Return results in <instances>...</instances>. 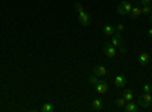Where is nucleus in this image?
Segmentation results:
<instances>
[{"mask_svg":"<svg viewBox=\"0 0 152 112\" xmlns=\"http://www.w3.org/2000/svg\"><path fill=\"white\" fill-rule=\"evenodd\" d=\"M111 44L116 47L122 55L128 53V48H126V46H125V41H123V38H122V33H119V32L114 33V35L111 36Z\"/></svg>","mask_w":152,"mask_h":112,"instance_id":"obj_1","label":"nucleus"},{"mask_svg":"<svg viewBox=\"0 0 152 112\" xmlns=\"http://www.w3.org/2000/svg\"><path fill=\"white\" fill-rule=\"evenodd\" d=\"M132 6H134V5L129 2V0H123V2H120V3L117 5L116 11H117V14H120V15H129Z\"/></svg>","mask_w":152,"mask_h":112,"instance_id":"obj_2","label":"nucleus"},{"mask_svg":"<svg viewBox=\"0 0 152 112\" xmlns=\"http://www.w3.org/2000/svg\"><path fill=\"white\" fill-rule=\"evenodd\" d=\"M137 103L138 106H142V108H149L152 105V94L151 92H143L142 95H138L137 97Z\"/></svg>","mask_w":152,"mask_h":112,"instance_id":"obj_3","label":"nucleus"},{"mask_svg":"<svg viewBox=\"0 0 152 112\" xmlns=\"http://www.w3.org/2000/svg\"><path fill=\"white\" fill-rule=\"evenodd\" d=\"M104 53H105V56H107V58L113 59V58H116V56L119 55V50H117V48L114 47L111 43H107V44L104 46Z\"/></svg>","mask_w":152,"mask_h":112,"instance_id":"obj_4","label":"nucleus"},{"mask_svg":"<svg viewBox=\"0 0 152 112\" xmlns=\"http://www.w3.org/2000/svg\"><path fill=\"white\" fill-rule=\"evenodd\" d=\"M94 90H96V92H99V94H107L108 90H110V85H108L105 80H100V79H99V82L94 85Z\"/></svg>","mask_w":152,"mask_h":112,"instance_id":"obj_5","label":"nucleus"},{"mask_svg":"<svg viewBox=\"0 0 152 112\" xmlns=\"http://www.w3.org/2000/svg\"><path fill=\"white\" fill-rule=\"evenodd\" d=\"M93 73L96 74V76H99V77H107L108 76V68L105 65H96L93 68Z\"/></svg>","mask_w":152,"mask_h":112,"instance_id":"obj_6","label":"nucleus"},{"mask_svg":"<svg viewBox=\"0 0 152 112\" xmlns=\"http://www.w3.org/2000/svg\"><path fill=\"white\" fill-rule=\"evenodd\" d=\"M126 77L123 76V74H117L116 77H114V86H116V88H125V85H126Z\"/></svg>","mask_w":152,"mask_h":112,"instance_id":"obj_7","label":"nucleus"},{"mask_svg":"<svg viewBox=\"0 0 152 112\" xmlns=\"http://www.w3.org/2000/svg\"><path fill=\"white\" fill-rule=\"evenodd\" d=\"M78 20H79V23L82 24V26H88V24L91 23V15L88 14V12H82V14H79L78 15Z\"/></svg>","mask_w":152,"mask_h":112,"instance_id":"obj_8","label":"nucleus"},{"mask_svg":"<svg viewBox=\"0 0 152 112\" xmlns=\"http://www.w3.org/2000/svg\"><path fill=\"white\" fill-rule=\"evenodd\" d=\"M140 15H142V6H140V5L132 6V9H131V12H129V18L135 20L137 17H140Z\"/></svg>","mask_w":152,"mask_h":112,"instance_id":"obj_9","label":"nucleus"},{"mask_svg":"<svg viewBox=\"0 0 152 112\" xmlns=\"http://www.w3.org/2000/svg\"><path fill=\"white\" fill-rule=\"evenodd\" d=\"M149 61H151V56H149V53H146V52H142L140 55H138V62H140V65H148L149 64Z\"/></svg>","mask_w":152,"mask_h":112,"instance_id":"obj_10","label":"nucleus"},{"mask_svg":"<svg viewBox=\"0 0 152 112\" xmlns=\"http://www.w3.org/2000/svg\"><path fill=\"white\" fill-rule=\"evenodd\" d=\"M104 108V100L102 98H94V100L91 102V109L93 111H100Z\"/></svg>","mask_w":152,"mask_h":112,"instance_id":"obj_11","label":"nucleus"},{"mask_svg":"<svg viewBox=\"0 0 152 112\" xmlns=\"http://www.w3.org/2000/svg\"><path fill=\"white\" fill-rule=\"evenodd\" d=\"M125 111H126V112H137V111H138V103H134V100H132V102H126Z\"/></svg>","mask_w":152,"mask_h":112,"instance_id":"obj_12","label":"nucleus"},{"mask_svg":"<svg viewBox=\"0 0 152 112\" xmlns=\"http://www.w3.org/2000/svg\"><path fill=\"white\" fill-rule=\"evenodd\" d=\"M122 97L125 98L126 102H132V100H134V92H132L131 90H123Z\"/></svg>","mask_w":152,"mask_h":112,"instance_id":"obj_13","label":"nucleus"},{"mask_svg":"<svg viewBox=\"0 0 152 112\" xmlns=\"http://www.w3.org/2000/svg\"><path fill=\"white\" fill-rule=\"evenodd\" d=\"M104 33L107 36H113L114 33H116V27L111 26V24H105V26H104Z\"/></svg>","mask_w":152,"mask_h":112,"instance_id":"obj_14","label":"nucleus"},{"mask_svg":"<svg viewBox=\"0 0 152 112\" xmlns=\"http://www.w3.org/2000/svg\"><path fill=\"white\" fill-rule=\"evenodd\" d=\"M55 108H53V105L52 103H43L41 105V108H40V111L41 112H52Z\"/></svg>","mask_w":152,"mask_h":112,"instance_id":"obj_15","label":"nucleus"},{"mask_svg":"<svg viewBox=\"0 0 152 112\" xmlns=\"http://www.w3.org/2000/svg\"><path fill=\"white\" fill-rule=\"evenodd\" d=\"M99 82V76H96V74L93 73V74H90L88 76V83H93V85H96Z\"/></svg>","mask_w":152,"mask_h":112,"instance_id":"obj_16","label":"nucleus"},{"mask_svg":"<svg viewBox=\"0 0 152 112\" xmlns=\"http://www.w3.org/2000/svg\"><path fill=\"white\" fill-rule=\"evenodd\" d=\"M142 14L151 15V14H152V8H151L149 5H143V6H142Z\"/></svg>","mask_w":152,"mask_h":112,"instance_id":"obj_17","label":"nucleus"},{"mask_svg":"<svg viewBox=\"0 0 152 112\" xmlns=\"http://www.w3.org/2000/svg\"><path fill=\"white\" fill-rule=\"evenodd\" d=\"M116 105L119 106V108H125V105H126V100L123 97H119V98H116Z\"/></svg>","mask_w":152,"mask_h":112,"instance_id":"obj_18","label":"nucleus"},{"mask_svg":"<svg viewBox=\"0 0 152 112\" xmlns=\"http://www.w3.org/2000/svg\"><path fill=\"white\" fill-rule=\"evenodd\" d=\"M75 11H76V14H82V12H84V8H82V5L81 3H75Z\"/></svg>","mask_w":152,"mask_h":112,"instance_id":"obj_19","label":"nucleus"},{"mask_svg":"<svg viewBox=\"0 0 152 112\" xmlns=\"http://www.w3.org/2000/svg\"><path fill=\"white\" fill-rule=\"evenodd\" d=\"M114 27H116V32H119V33H123V32L126 30V27L123 26V24H122V23H119V24H117V26H114Z\"/></svg>","mask_w":152,"mask_h":112,"instance_id":"obj_20","label":"nucleus"},{"mask_svg":"<svg viewBox=\"0 0 152 112\" xmlns=\"http://www.w3.org/2000/svg\"><path fill=\"white\" fill-rule=\"evenodd\" d=\"M142 91H143V92H151V91H152V86H151L149 83H145V85L142 86Z\"/></svg>","mask_w":152,"mask_h":112,"instance_id":"obj_21","label":"nucleus"},{"mask_svg":"<svg viewBox=\"0 0 152 112\" xmlns=\"http://www.w3.org/2000/svg\"><path fill=\"white\" fill-rule=\"evenodd\" d=\"M151 3H152V0H138V3H137V5L143 6V5H151Z\"/></svg>","mask_w":152,"mask_h":112,"instance_id":"obj_22","label":"nucleus"},{"mask_svg":"<svg viewBox=\"0 0 152 112\" xmlns=\"http://www.w3.org/2000/svg\"><path fill=\"white\" fill-rule=\"evenodd\" d=\"M148 35H149V36H151V38H152V27H151V29L148 30Z\"/></svg>","mask_w":152,"mask_h":112,"instance_id":"obj_23","label":"nucleus"},{"mask_svg":"<svg viewBox=\"0 0 152 112\" xmlns=\"http://www.w3.org/2000/svg\"><path fill=\"white\" fill-rule=\"evenodd\" d=\"M149 20H151V24H152V14H151V17H149Z\"/></svg>","mask_w":152,"mask_h":112,"instance_id":"obj_24","label":"nucleus"},{"mask_svg":"<svg viewBox=\"0 0 152 112\" xmlns=\"http://www.w3.org/2000/svg\"><path fill=\"white\" fill-rule=\"evenodd\" d=\"M151 94H152V91H151Z\"/></svg>","mask_w":152,"mask_h":112,"instance_id":"obj_25","label":"nucleus"}]
</instances>
